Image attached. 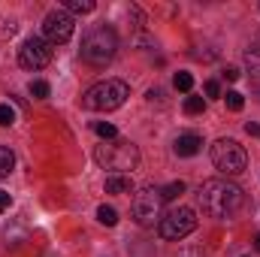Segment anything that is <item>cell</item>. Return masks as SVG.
Segmentation results:
<instances>
[{
    "mask_svg": "<svg viewBox=\"0 0 260 257\" xmlns=\"http://www.w3.org/2000/svg\"><path fill=\"white\" fill-rule=\"evenodd\" d=\"M64 9L73 15H88V12H94V0H64Z\"/></svg>",
    "mask_w": 260,
    "mask_h": 257,
    "instance_id": "cell-12",
    "label": "cell"
},
{
    "mask_svg": "<svg viewBox=\"0 0 260 257\" xmlns=\"http://www.w3.org/2000/svg\"><path fill=\"white\" fill-rule=\"evenodd\" d=\"M94 160H97L103 170H109L112 176H127V173H133V170L139 167V151H136V145H133V142L112 139V142L97 145Z\"/></svg>",
    "mask_w": 260,
    "mask_h": 257,
    "instance_id": "cell-3",
    "label": "cell"
},
{
    "mask_svg": "<svg viewBox=\"0 0 260 257\" xmlns=\"http://www.w3.org/2000/svg\"><path fill=\"white\" fill-rule=\"evenodd\" d=\"M97 221L106 224V227H115V224H118V212H115L112 206H100V209H97Z\"/></svg>",
    "mask_w": 260,
    "mask_h": 257,
    "instance_id": "cell-14",
    "label": "cell"
},
{
    "mask_svg": "<svg viewBox=\"0 0 260 257\" xmlns=\"http://www.w3.org/2000/svg\"><path fill=\"white\" fill-rule=\"evenodd\" d=\"M73 27H76V21H73V15H70L67 9H52V12L46 15V21H43L46 43H49V46L67 43V40L73 37Z\"/></svg>",
    "mask_w": 260,
    "mask_h": 257,
    "instance_id": "cell-8",
    "label": "cell"
},
{
    "mask_svg": "<svg viewBox=\"0 0 260 257\" xmlns=\"http://www.w3.org/2000/svg\"><path fill=\"white\" fill-rule=\"evenodd\" d=\"M130 191H133L130 176H109L106 179V194H130Z\"/></svg>",
    "mask_w": 260,
    "mask_h": 257,
    "instance_id": "cell-11",
    "label": "cell"
},
{
    "mask_svg": "<svg viewBox=\"0 0 260 257\" xmlns=\"http://www.w3.org/2000/svg\"><path fill=\"white\" fill-rule=\"evenodd\" d=\"M212 164L224 176H239L248 167V154H245V148L236 139H218L212 145Z\"/></svg>",
    "mask_w": 260,
    "mask_h": 257,
    "instance_id": "cell-6",
    "label": "cell"
},
{
    "mask_svg": "<svg viewBox=\"0 0 260 257\" xmlns=\"http://www.w3.org/2000/svg\"><path fill=\"white\" fill-rule=\"evenodd\" d=\"M160 209H164V197H160V188H139L130 200V218L139 224V227H154L160 224Z\"/></svg>",
    "mask_w": 260,
    "mask_h": 257,
    "instance_id": "cell-5",
    "label": "cell"
},
{
    "mask_svg": "<svg viewBox=\"0 0 260 257\" xmlns=\"http://www.w3.org/2000/svg\"><path fill=\"white\" fill-rule=\"evenodd\" d=\"M254 248H257V251H260V233H257V236H254Z\"/></svg>",
    "mask_w": 260,
    "mask_h": 257,
    "instance_id": "cell-26",
    "label": "cell"
},
{
    "mask_svg": "<svg viewBox=\"0 0 260 257\" xmlns=\"http://www.w3.org/2000/svg\"><path fill=\"white\" fill-rule=\"evenodd\" d=\"M15 121V112H12V106L9 103H0V127H9Z\"/></svg>",
    "mask_w": 260,
    "mask_h": 257,
    "instance_id": "cell-20",
    "label": "cell"
},
{
    "mask_svg": "<svg viewBox=\"0 0 260 257\" xmlns=\"http://www.w3.org/2000/svg\"><path fill=\"white\" fill-rule=\"evenodd\" d=\"M194 230H197V215H194V209H188V206H179V209L167 212L160 218V224H157V233L167 242H179V239L191 236Z\"/></svg>",
    "mask_w": 260,
    "mask_h": 257,
    "instance_id": "cell-7",
    "label": "cell"
},
{
    "mask_svg": "<svg viewBox=\"0 0 260 257\" xmlns=\"http://www.w3.org/2000/svg\"><path fill=\"white\" fill-rule=\"evenodd\" d=\"M173 85H176V91H191L194 88V76L191 73H176L173 76Z\"/></svg>",
    "mask_w": 260,
    "mask_h": 257,
    "instance_id": "cell-15",
    "label": "cell"
},
{
    "mask_svg": "<svg viewBox=\"0 0 260 257\" xmlns=\"http://www.w3.org/2000/svg\"><path fill=\"white\" fill-rule=\"evenodd\" d=\"M224 79H227V82H236V79H239V70H236V67H227V70H224Z\"/></svg>",
    "mask_w": 260,
    "mask_h": 257,
    "instance_id": "cell-23",
    "label": "cell"
},
{
    "mask_svg": "<svg viewBox=\"0 0 260 257\" xmlns=\"http://www.w3.org/2000/svg\"><path fill=\"white\" fill-rule=\"evenodd\" d=\"M49 91H52V88H49V82H43V79L30 82V94H34L37 100H46V97H49Z\"/></svg>",
    "mask_w": 260,
    "mask_h": 257,
    "instance_id": "cell-18",
    "label": "cell"
},
{
    "mask_svg": "<svg viewBox=\"0 0 260 257\" xmlns=\"http://www.w3.org/2000/svg\"><path fill=\"white\" fill-rule=\"evenodd\" d=\"M18 64L24 70H43L52 64V46L43 37H30L24 40V46L18 49Z\"/></svg>",
    "mask_w": 260,
    "mask_h": 257,
    "instance_id": "cell-9",
    "label": "cell"
},
{
    "mask_svg": "<svg viewBox=\"0 0 260 257\" xmlns=\"http://www.w3.org/2000/svg\"><path fill=\"white\" fill-rule=\"evenodd\" d=\"M97 136H100V139H106V142H112V139H115V136H118V130L112 127V124H97Z\"/></svg>",
    "mask_w": 260,
    "mask_h": 257,
    "instance_id": "cell-21",
    "label": "cell"
},
{
    "mask_svg": "<svg viewBox=\"0 0 260 257\" xmlns=\"http://www.w3.org/2000/svg\"><path fill=\"white\" fill-rule=\"evenodd\" d=\"M200 148H203V139H200L197 133H182V136L173 142V151H176L179 157H194V154H200Z\"/></svg>",
    "mask_w": 260,
    "mask_h": 257,
    "instance_id": "cell-10",
    "label": "cell"
},
{
    "mask_svg": "<svg viewBox=\"0 0 260 257\" xmlns=\"http://www.w3.org/2000/svg\"><path fill=\"white\" fill-rule=\"evenodd\" d=\"M245 133H248V136H257V139H260V124L248 121V124H245Z\"/></svg>",
    "mask_w": 260,
    "mask_h": 257,
    "instance_id": "cell-24",
    "label": "cell"
},
{
    "mask_svg": "<svg viewBox=\"0 0 260 257\" xmlns=\"http://www.w3.org/2000/svg\"><path fill=\"white\" fill-rule=\"evenodd\" d=\"M9 203H12V200H9V194L0 191V212H3V209H9Z\"/></svg>",
    "mask_w": 260,
    "mask_h": 257,
    "instance_id": "cell-25",
    "label": "cell"
},
{
    "mask_svg": "<svg viewBox=\"0 0 260 257\" xmlns=\"http://www.w3.org/2000/svg\"><path fill=\"white\" fill-rule=\"evenodd\" d=\"M224 103H227V109H233V112H239V109L245 106V100H242L239 91H227V94H224Z\"/></svg>",
    "mask_w": 260,
    "mask_h": 257,
    "instance_id": "cell-16",
    "label": "cell"
},
{
    "mask_svg": "<svg viewBox=\"0 0 260 257\" xmlns=\"http://www.w3.org/2000/svg\"><path fill=\"white\" fill-rule=\"evenodd\" d=\"M127 97H130L127 82H121V79H106V82L91 85V88L82 94V106L91 109V112H115V109L124 106Z\"/></svg>",
    "mask_w": 260,
    "mask_h": 257,
    "instance_id": "cell-2",
    "label": "cell"
},
{
    "mask_svg": "<svg viewBox=\"0 0 260 257\" xmlns=\"http://www.w3.org/2000/svg\"><path fill=\"white\" fill-rule=\"evenodd\" d=\"M203 109H206V100H203V97H188V100H185V112H188V115H200Z\"/></svg>",
    "mask_w": 260,
    "mask_h": 257,
    "instance_id": "cell-19",
    "label": "cell"
},
{
    "mask_svg": "<svg viewBox=\"0 0 260 257\" xmlns=\"http://www.w3.org/2000/svg\"><path fill=\"white\" fill-rule=\"evenodd\" d=\"M12 167H15V154H12V148L0 145V179H6V176L12 173Z\"/></svg>",
    "mask_w": 260,
    "mask_h": 257,
    "instance_id": "cell-13",
    "label": "cell"
},
{
    "mask_svg": "<svg viewBox=\"0 0 260 257\" xmlns=\"http://www.w3.org/2000/svg\"><path fill=\"white\" fill-rule=\"evenodd\" d=\"M115 52H118V37H115V30L106 27V24L91 27V30L82 37V58H85L88 64H94V67L109 64V61L115 58Z\"/></svg>",
    "mask_w": 260,
    "mask_h": 257,
    "instance_id": "cell-4",
    "label": "cell"
},
{
    "mask_svg": "<svg viewBox=\"0 0 260 257\" xmlns=\"http://www.w3.org/2000/svg\"><path fill=\"white\" fill-rule=\"evenodd\" d=\"M197 200H200V206L209 218H230V215L239 212L245 197H242L239 185H233L227 179H209V182L200 185Z\"/></svg>",
    "mask_w": 260,
    "mask_h": 257,
    "instance_id": "cell-1",
    "label": "cell"
},
{
    "mask_svg": "<svg viewBox=\"0 0 260 257\" xmlns=\"http://www.w3.org/2000/svg\"><path fill=\"white\" fill-rule=\"evenodd\" d=\"M206 94H209V97H221V85H218L215 79H209V82H206Z\"/></svg>",
    "mask_w": 260,
    "mask_h": 257,
    "instance_id": "cell-22",
    "label": "cell"
},
{
    "mask_svg": "<svg viewBox=\"0 0 260 257\" xmlns=\"http://www.w3.org/2000/svg\"><path fill=\"white\" fill-rule=\"evenodd\" d=\"M182 191H185V182H170L167 188H160V197H164V203H167V200H176Z\"/></svg>",
    "mask_w": 260,
    "mask_h": 257,
    "instance_id": "cell-17",
    "label": "cell"
}]
</instances>
